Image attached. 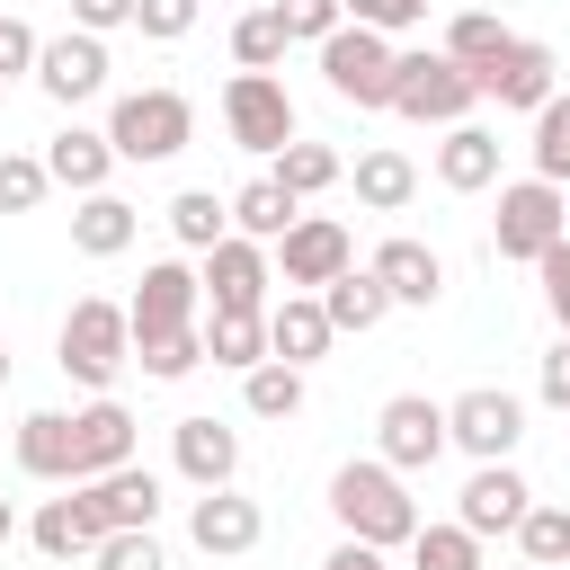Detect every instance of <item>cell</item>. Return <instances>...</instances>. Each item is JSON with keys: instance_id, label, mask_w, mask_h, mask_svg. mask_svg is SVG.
Masks as SVG:
<instances>
[{"instance_id": "6da1fadb", "label": "cell", "mask_w": 570, "mask_h": 570, "mask_svg": "<svg viewBox=\"0 0 570 570\" xmlns=\"http://www.w3.org/2000/svg\"><path fill=\"white\" fill-rule=\"evenodd\" d=\"M330 517H338L356 543H374V552H401V543L419 534L410 472H392L383 454H365V463H338V472H330Z\"/></svg>"}, {"instance_id": "7a4b0ae2", "label": "cell", "mask_w": 570, "mask_h": 570, "mask_svg": "<svg viewBox=\"0 0 570 570\" xmlns=\"http://www.w3.org/2000/svg\"><path fill=\"white\" fill-rule=\"evenodd\" d=\"M53 365H62L71 383L107 392V383L134 365V321H125V303H107V294H80V303L62 312V330H53Z\"/></svg>"}, {"instance_id": "3957f363", "label": "cell", "mask_w": 570, "mask_h": 570, "mask_svg": "<svg viewBox=\"0 0 570 570\" xmlns=\"http://www.w3.org/2000/svg\"><path fill=\"white\" fill-rule=\"evenodd\" d=\"M481 107V89H472V71L436 45H410V53H392V116H410V125H463Z\"/></svg>"}, {"instance_id": "277c9868", "label": "cell", "mask_w": 570, "mask_h": 570, "mask_svg": "<svg viewBox=\"0 0 570 570\" xmlns=\"http://www.w3.org/2000/svg\"><path fill=\"white\" fill-rule=\"evenodd\" d=\"M107 142H116V160H178L187 142H196V107H187V89H125L116 107H107Z\"/></svg>"}, {"instance_id": "5b68a950", "label": "cell", "mask_w": 570, "mask_h": 570, "mask_svg": "<svg viewBox=\"0 0 570 570\" xmlns=\"http://www.w3.org/2000/svg\"><path fill=\"white\" fill-rule=\"evenodd\" d=\"M490 240H499V258L534 267L552 240H570V187H552V178H508V187H499V214H490Z\"/></svg>"}, {"instance_id": "8992f818", "label": "cell", "mask_w": 570, "mask_h": 570, "mask_svg": "<svg viewBox=\"0 0 570 570\" xmlns=\"http://www.w3.org/2000/svg\"><path fill=\"white\" fill-rule=\"evenodd\" d=\"M392 36H374V27H338V36H321V80H330V98H347V107H392Z\"/></svg>"}, {"instance_id": "52a82bcc", "label": "cell", "mask_w": 570, "mask_h": 570, "mask_svg": "<svg viewBox=\"0 0 570 570\" xmlns=\"http://www.w3.org/2000/svg\"><path fill=\"white\" fill-rule=\"evenodd\" d=\"M223 134H232L240 151L276 160V151L294 142V98H285V80H276V71H232V80H223Z\"/></svg>"}, {"instance_id": "ba28073f", "label": "cell", "mask_w": 570, "mask_h": 570, "mask_svg": "<svg viewBox=\"0 0 570 570\" xmlns=\"http://www.w3.org/2000/svg\"><path fill=\"white\" fill-rule=\"evenodd\" d=\"M196 285H205V312H267L276 258H267V240L223 232L214 249H196Z\"/></svg>"}, {"instance_id": "9c48e42d", "label": "cell", "mask_w": 570, "mask_h": 570, "mask_svg": "<svg viewBox=\"0 0 570 570\" xmlns=\"http://www.w3.org/2000/svg\"><path fill=\"white\" fill-rule=\"evenodd\" d=\"M517 436H525V401H517V392L472 383V392H454V401H445V445H463L472 463H508V454H517Z\"/></svg>"}, {"instance_id": "30bf717a", "label": "cell", "mask_w": 570, "mask_h": 570, "mask_svg": "<svg viewBox=\"0 0 570 570\" xmlns=\"http://www.w3.org/2000/svg\"><path fill=\"white\" fill-rule=\"evenodd\" d=\"M267 249H276V276H285L294 294H321L338 267H356V240H347V223H330V214H294L285 240H267Z\"/></svg>"}, {"instance_id": "8fae6325", "label": "cell", "mask_w": 570, "mask_h": 570, "mask_svg": "<svg viewBox=\"0 0 570 570\" xmlns=\"http://www.w3.org/2000/svg\"><path fill=\"white\" fill-rule=\"evenodd\" d=\"M125 321H134V338L196 330V321H205V285H196V267H187V258H151L142 285H134V303H125Z\"/></svg>"}, {"instance_id": "7c38bea8", "label": "cell", "mask_w": 570, "mask_h": 570, "mask_svg": "<svg viewBox=\"0 0 570 570\" xmlns=\"http://www.w3.org/2000/svg\"><path fill=\"white\" fill-rule=\"evenodd\" d=\"M374 454H383L392 472H428V463L445 454V401H428V392H392V401L374 410Z\"/></svg>"}, {"instance_id": "4fadbf2b", "label": "cell", "mask_w": 570, "mask_h": 570, "mask_svg": "<svg viewBox=\"0 0 570 570\" xmlns=\"http://www.w3.org/2000/svg\"><path fill=\"white\" fill-rule=\"evenodd\" d=\"M552 71H561V62H552V45H534V36H508V45H499V53L472 71V89H481L490 107H517V116H534V107L561 89Z\"/></svg>"}, {"instance_id": "5bb4252c", "label": "cell", "mask_w": 570, "mask_h": 570, "mask_svg": "<svg viewBox=\"0 0 570 570\" xmlns=\"http://www.w3.org/2000/svg\"><path fill=\"white\" fill-rule=\"evenodd\" d=\"M36 89H45L53 107H80V98H98V89H107V36H89V27H62V36H45V45H36Z\"/></svg>"}, {"instance_id": "9a60e30c", "label": "cell", "mask_w": 570, "mask_h": 570, "mask_svg": "<svg viewBox=\"0 0 570 570\" xmlns=\"http://www.w3.org/2000/svg\"><path fill=\"white\" fill-rule=\"evenodd\" d=\"M258 534H267L258 499H240L232 481H223V490H196V508H187V543H196L205 561H240V552H258Z\"/></svg>"}, {"instance_id": "2e32d148", "label": "cell", "mask_w": 570, "mask_h": 570, "mask_svg": "<svg viewBox=\"0 0 570 570\" xmlns=\"http://www.w3.org/2000/svg\"><path fill=\"white\" fill-rule=\"evenodd\" d=\"M71 490H80V508H89V525H98V534H125V525H160V481H151L142 463L89 472V481H71Z\"/></svg>"}, {"instance_id": "e0dca14e", "label": "cell", "mask_w": 570, "mask_h": 570, "mask_svg": "<svg viewBox=\"0 0 570 570\" xmlns=\"http://www.w3.org/2000/svg\"><path fill=\"white\" fill-rule=\"evenodd\" d=\"M134 445H142V419H134L116 392H98L89 410H71V463H80V481H89V472L134 463Z\"/></svg>"}, {"instance_id": "ac0fdd59", "label": "cell", "mask_w": 570, "mask_h": 570, "mask_svg": "<svg viewBox=\"0 0 570 570\" xmlns=\"http://www.w3.org/2000/svg\"><path fill=\"white\" fill-rule=\"evenodd\" d=\"M525 508H534V490H525L517 463H472V481H463V499H454V525H472V534L490 543V534H517Z\"/></svg>"}, {"instance_id": "d6986e66", "label": "cell", "mask_w": 570, "mask_h": 570, "mask_svg": "<svg viewBox=\"0 0 570 570\" xmlns=\"http://www.w3.org/2000/svg\"><path fill=\"white\" fill-rule=\"evenodd\" d=\"M169 463H178V481H187V490H223V481L240 472V436H232L223 419H205V410H196V419H178V428H169Z\"/></svg>"}, {"instance_id": "ffe728a7", "label": "cell", "mask_w": 570, "mask_h": 570, "mask_svg": "<svg viewBox=\"0 0 570 570\" xmlns=\"http://www.w3.org/2000/svg\"><path fill=\"white\" fill-rule=\"evenodd\" d=\"M365 267H374V276H383V294H392V303H410V312H428V303L445 294V258H436L428 240H410V232H392Z\"/></svg>"}, {"instance_id": "44dd1931", "label": "cell", "mask_w": 570, "mask_h": 570, "mask_svg": "<svg viewBox=\"0 0 570 570\" xmlns=\"http://www.w3.org/2000/svg\"><path fill=\"white\" fill-rule=\"evenodd\" d=\"M107 169H116V142H107V125H62V134L45 142V178H53V187H71V196L107 187Z\"/></svg>"}, {"instance_id": "7402d4cb", "label": "cell", "mask_w": 570, "mask_h": 570, "mask_svg": "<svg viewBox=\"0 0 570 570\" xmlns=\"http://www.w3.org/2000/svg\"><path fill=\"white\" fill-rule=\"evenodd\" d=\"M134 232H142V214H134L116 187H89V196L71 205V249H80V258H125Z\"/></svg>"}, {"instance_id": "603a6c76", "label": "cell", "mask_w": 570, "mask_h": 570, "mask_svg": "<svg viewBox=\"0 0 570 570\" xmlns=\"http://www.w3.org/2000/svg\"><path fill=\"white\" fill-rule=\"evenodd\" d=\"M330 312H321V294H285V303H267V356H285V365H312V356H330Z\"/></svg>"}, {"instance_id": "cb8c5ba5", "label": "cell", "mask_w": 570, "mask_h": 570, "mask_svg": "<svg viewBox=\"0 0 570 570\" xmlns=\"http://www.w3.org/2000/svg\"><path fill=\"white\" fill-rule=\"evenodd\" d=\"M436 178L454 187V196H481L490 178H499V134L490 125H445V142H436Z\"/></svg>"}, {"instance_id": "d4e9b609", "label": "cell", "mask_w": 570, "mask_h": 570, "mask_svg": "<svg viewBox=\"0 0 570 570\" xmlns=\"http://www.w3.org/2000/svg\"><path fill=\"white\" fill-rule=\"evenodd\" d=\"M18 472L27 481H80V463H71V410H27L18 419Z\"/></svg>"}, {"instance_id": "484cf974", "label": "cell", "mask_w": 570, "mask_h": 570, "mask_svg": "<svg viewBox=\"0 0 570 570\" xmlns=\"http://www.w3.org/2000/svg\"><path fill=\"white\" fill-rule=\"evenodd\" d=\"M27 543H36L45 561H89V552H98V525H89V508H80V490H71V481H62V499H45V508H36Z\"/></svg>"}, {"instance_id": "4316f807", "label": "cell", "mask_w": 570, "mask_h": 570, "mask_svg": "<svg viewBox=\"0 0 570 570\" xmlns=\"http://www.w3.org/2000/svg\"><path fill=\"white\" fill-rule=\"evenodd\" d=\"M410 196H419V160H410V151H392V142L356 151V205H365V214H401Z\"/></svg>"}, {"instance_id": "83f0119b", "label": "cell", "mask_w": 570, "mask_h": 570, "mask_svg": "<svg viewBox=\"0 0 570 570\" xmlns=\"http://www.w3.org/2000/svg\"><path fill=\"white\" fill-rule=\"evenodd\" d=\"M321 312H330V330H356V338H365V330L392 312V294H383L374 267H338V276L321 285Z\"/></svg>"}, {"instance_id": "f1b7e54d", "label": "cell", "mask_w": 570, "mask_h": 570, "mask_svg": "<svg viewBox=\"0 0 570 570\" xmlns=\"http://www.w3.org/2000/svg\"><path fill=\"white\" fill-rule=\"evenodd\" d=\"M196 330H205V356L232 365V374H249L267 356V312H205Z\"/></svg>"}, {"instance_id": "f546056e", "label": "cell", "mask_w": 570, "mask_h": 570, "mask_svg": "<svg viewBox=\"0 0 570 570\" xmlns=\"http://www.w3.org/2000/svg\"><path fill=\"white\" fill-rule=\"evenodd\" d=\"M267 178H276L285 196H321V187H338V178H347V160H338L330 142H303V134H294V142L267 160Z\"/></svg>"}, {"instance_id": "4dcf8cb0", "label": "cell", "mask_w": 570, "mask_h": 570, "mask_svg": "<svg viewBox=\"0 0 570 570\" xmlns=\"http://www.w3.org/2000/svg\"><path fill=\"white\" fill-rule=\"evenodd\" d=\"M240 410H249V419H294V410H303V365L258 356V365L240 374Z\"/></svg>"}, {"instance_id": "1f68e13d", "label": "cell", "mask_w": 570, "mask_h": 570, "mask_svg": "<svg viewBox=\"0 0 570 570\" xmlns=\"http://www.w3.org/2000/svg\"><path fill=\"white\" fill-rule=\"evenodd\" d=\"M294 214H303V196H285L276 178H249V187L232 196V232H249V240H285Z\"/></svg>"}, {"instance_id": "d6a6232c", "label": "cell", "mask_w": 570, "mask_h": 570, "mask_svg": "<svg viewBox=\"0 0 570 570\" xmlns=\"http://www.w3.org/2000/svg\"><path fill=\"white\" fill-rule=\"evenodd\" d=\"M169 232H178V249H214V240L232 232V196H214V187L169 196Z\"/></svg>"}, {"instance_id": "836d02e7", "label": "cell", "mask_w": 570, "mask_h": 570, "mask_svg": "<svg viewBox=\"0 0 570 570\" xmlns=\"http://www.w3.org/2000/svg\"><path fill=\"white\" fill-rule=\"evenodd\" d=\"M401 552H410V570H481V534L472 525H428L419 517V534Z\"/></svg>"}, {"instance_id": "e575fe53", "label": "cell", "mask_w": 570, "mask_h": 570, "mask_svg": "<svg viewBox=\"0 0 570 570\" xmlns=\"http://www.w3.org/2000/svg\"><path fill=\"white\" fill-rule=\"evenodd\" d=\"M534 178H552V187H570V89H552L543 107H534Z\"/></svg>"}, {"instance_id": "d590c367", "label": "cell", "mask_w": 570, "mask_h": 570, "mask_svg": "<svg viewBox=\"0 0 570 570\" xmlns=\"http://www.w3.org/2000/svg\"><path fill=\"white\" fill-rule=\"evenodd\" d=\"M285 45H294V36H285V9H276V0H267V9H249V18L232 27V62H240V71H276V62H285Z\"/></svg>"}, {"instance_id": "8d00e7d4", "label": "cell", "mask_w": 570, "mask_h": 570, "mask_svg": "<svg viewBox=\"0 0 570 570\" xmlns=\"http://www.w3.org/2000/svg\"><path fill=\"white\" fill-rule=\"evenodd\" d=\"M134 365L151 383H187L205 365V330H169V338H134Z\"/></svg>"}, {"instance_id": "74e56055", "label": "cell", "mask_w": 570, "mask_h": 570, "mask_svg": "<svg viewBox=\"0 0 570 570\" xmlns=\"http://www.w3.org/2000/svg\"><path fill=\"white\" fill-rule=\"evenodd\" d=\"M517 552H525V561H543V570H552V561H570V508H543V499H534V508L517 517Z\"/></svg>"}, {"instance_id": "f35d334b", "label": "cell", "mask_w": 570, "mask_h": 570, "mask_svg": "<svg viewBox=\"0 0 570 570\" xmlns=\"http://www.w3.org/2000/svg\"><path fill=\"white\" fill-rule=\"evenodd\" d=\"M45 151H0V214H36L45 205Z\"/></svg>"}, {"instance_id": "ab89813d", "label": "cell", "mask_w": 570, "mask_h": 570, "mask_svg": "<svg viewBox=\"0 0 570 570\" xmlns=\"http://www.w3.org/2000/svg\"><path fill=\"white\" fill-rule=\"evenodd\" d=\"M499 45H508V27H499V18H490V9H463V18H454V27H445V53H454V62H463V71H481V62H490V53H499Z\"/></svg>"}, {"instance_id": "60d3db41", "label": "cell", "mask_w": 570, "mask_h": 570, "mask_svg": "<svg viewBox=\"0 0 570 570\" xmlns=\"http://www.w3.org/2000/svg\"><path fill=\"white\" fill-rule=\"evenodd\" d=\"M98 570H169V552H160V534L151 525H125V534H98V552H89Z\"/></svg>"}, {"instance_id": "b9f144b4", "label": "cell", "mask_w": 570, "mask_h": 570, "mask_svg": "<svg viewBox=\"0 0 570 570\" xmlns=\"http://www.w3.org/2000/svg\"><path fill=\"white\" fill-rule=\"evenodd\" d=\"M356 27H374V36H410V27H428V0H338Z\"/></svg>"}, {"instance_id": "7bdbcfd3", "label": "cell", "mask_w": 570, "mask_h": 570, "mask_svg": "<svg viewBox=\"0 0 570 570\" xmlns=\"http://www.w3.org/2000/svg\"><path fill=\"white\" fill-rule=\"evenodd\" d=\"M276 9H285V36H294V45H321V36H338V27H347V9H338V0H276Z\"/></svg>"}, {"instance_id": "ee69618b", "label": "cell", "mask_w": 570, "mask_h": 570, "mask_svg": "<svg viewBox=\"0 0 570 570\" xmlns=\"http://www.w3.org/2000/svg\"><path fill=\"white\" fill-rule=\"evenodd\" d=\"M196 9H205V0H134V27H142L151 45H178V36L196 27Z\"/></svg>"}, {"instance_id": "f6af8a7d", "label": "cell", "mask_w": 570, "mask_h": 570, "mask_svg": "<svg viewBox=\"0 0 570 570\" xmlns=\"http://www.w3.org/2000/svg\"><path fill=\"white\" fill-rule=\"evenodd\" d=\"M534 276H543V312H552L561 338H570V240H552V249L534 258Z\"/></svg>"}, {"instance_id": "bcb514c9", "label": "cell", "mask_w": 570, "mask_h": 570, "mask_svg": "<svg viewBox=\"0 0 570 570\" xmlns=\"http://www.w3.org/2000/svg\"><path fill=\"white\" fill-rule=\"evenodd\" d=\"M36 45H45V36H36L27 18H9V9H0V80H18V71H36Z\"/></svg>"}, {"instance_id": "7dc6e473", "label": "cell", "mask_w": 570, "mask_h": 570, "mask_svg": "<svg viewBox=\"0 0 570 570\" xmlns=\"http://www.w3.org/2000/svg\"><path fill=\"white\" fill-rule=\"evenodd\" d=\"M71 27H89V36H116V27H134V0H71Z\"/></svg>"}, {"instance_id": "c3c4849f", "label": "cell", "mask_w": 570, "mask_h": 570, "mask_svg": "<svg viewBox=\"0 0 570 570\" xmlns=\"http://www.w3.org/2000/svg\"><path fill=\"white\" fill-rule=\"evenodd\" d=\"M534 392H543L552 410H570V338H561V347H543V374H534Z\"/></svg>"}, {"instance_id": "681fc988", "label": "cell", "mask_w": 570, "mask_h": 570, "mask_svg": "<svg viewBox=\"0 0 570 570\" xmlns=\"http://www.w3.org/2000/svg\"><path fill=\"white\" fill-rule=\"evenodd\" d=\"M321 570H392V552H374V543H356V534H347V543H338Z\"/></svg>"}, {"instance_id": "f907efd6", "label": "cell", "mask_w": 570, "mask_h": 570, "mask_svg": "<svg viewBox=\"0 0 570 570\" xmlns=\"http://www.w3.org/2000/svg\"><path fill=\"white\" fill-rule=\"evenodd\" d=\"M9 534H18V517H9V499H0V543H9Z\"/></svg>"}, {"instance_id": "816d5d0a", "label": "cell", "mask_w": 570, "mask_h": 570, "mask_svg": "<svg viewBox=\"0 0 570 570\" xmlns=\"http://www.w3.org/2000/svg\"><path fill=\"white\" fill-rule=\"evenodd\" d=\"M0 383H9V347H0Z\"/></svg>"}, {"instance_id": "f5cc1de1", "label": "cell", "mask_w": 570, "mask_h": 570, "mask_svg": "<svg viewBox=\"0 0 570 570\" xmlns=\"http://www.w3.org/2000/svg\"><path fill=\"white\" fill-rule=\"evenodd\" d=\"M0 98H9V80H0Z\"/></svg>"}, {"instance_id": "db71d44e", "label": "cell", "mask_w": 570, "mask_h": 570, "mask_svg": "<svg viewBox=\"0 0 570 570\" xmlns=\"http://www.w3.org/2000/svg\"><path fill=\"white\" fill-rule=\"evenodd\" d=\"M561 419H570V410H561Z\"/></svg>"}]
</instances>
